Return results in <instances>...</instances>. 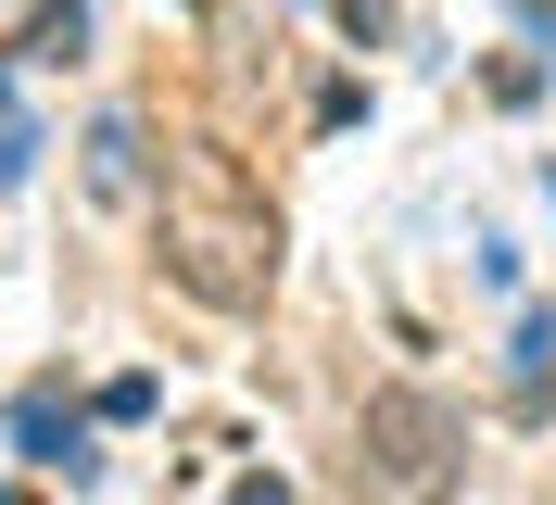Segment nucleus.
I'll return each mask as SVG.
<instances>
[{"mask_svg":"<svg viewBox=\"0 0 556 505\" xmlns=\"http://www.w3.org/2000/svg\"><path fill=\"white\" fill-rule=\"evenodd\" d=\"M165 278H177L190 303H215V316L266 303V278H278V215H266V190H253L228 152H190V165L165 177Z\"/></svg>","mask_w":556,"mask_h":505,"instance_id":"obj_1","label":"nucleus"},{"mask_svg":"<svg viewBox=\"0 0 556 505\" xmlns=\"http://www.w3.org/2000/svg\"><path fill=\"white\" fill-rule=\"evenodd\" d=\"M455 455H468V430H455L443 392H367V417H354V505H443L455 493Z\"/></svg>","mask_w":556,"mask_h":505,"instance_id":"obj_2","label":"nucleus"},{"mask_svg":"<svg viewBox=\"0 0 556 505\" xmlns=\"http://www.w3.org/2000/svg\"><path fill=\"white\" fill-rule=\"evenodd\" d=\"M13 442H26L38 468H64V480H89V468H102V455H89V430H76V417H64V404H51V392H38L26 417H13Z\"/></svg>","mask_w":556,"mask_h":505,"instance_id":"obj_3","label":"nucleus"},{"mask_svg":"<svg viewBox=\"0 0 556 505\" xmlns=\"http://www.w3.org/2000/svg\"><path fill=\"white\" fill-rule=\"evenodd\" d=\"M89 177H102V190H127V177H139V127H127V114L89 139Z\"/></svg>","mask_w":556,"mask_h":505,"instance_id":"obj_4","label":"nucleus"}]
</instances>
